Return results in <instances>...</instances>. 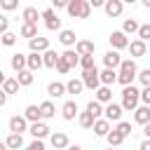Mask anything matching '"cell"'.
<instances>
[{"label": "cell", "instance_id": "6da1fadb", "mask_svg": "<svg viewBox=\"0 0 150 150\" xmlns=\"http://www.w3.org/2000/svg\"><path fill=\"white\" fill-rule=\"evenodd\" d=\"M66 12H68V16H73V19H89V14H91V2H89V0H70L68 7H66Z\"/></svg>", "mask_w": 150, "mask_h": 150}, {"label": "cell", "instance_id": "7a4b0ae2", "mask_svg": "<svg viewBox=\"0 0 150 150\" xmlns=\"http://www.w3.org/2000/svg\"><path fill=\"white\" fill-rule=\"evenodd\" d=\"M138 101H141V91H138L134 84H127V87L122 89V108L129 110V112H134V110L138 108Z\"/></svg>", "mask_w": 150, "mask_h": 150}, {"label": "cell", "instance_id": "3957f363", "mask_svg": "<svg viewBox=\"0 0 150 150\" xmlns=\"http://www.w3.org/2000/svg\"><path fill=\"white\" fill-rule=\"evenodd\" d=\"M82 80H84V87L87 89H91V91H96L103 82H101V73L96 70V68H87L84 73H82Z\"/></svg>", "mask_w": 150, "mask_h": 150}, {"label": "cell", "instance_id": "277c9868", "mask_svg": "<svg viewBox=\"0 0 150 150\" xmlns=\"http://www.w3.org/2000/svg\"><path fill=\"white\" fill-rule=\"evenodd\" d=\"M42 19H45V26H47L49 30H61V19H59V14L54 12V7L45 9V12H42Z\"/></svg>", "mask_w": 150, "mask_h": 150}, {"label": "cell", "instance_id": "5b68a950", "mask_svg": "<svg viewBox=\"0 0 150 150\" xmlns=\"http://www.w3.org/2000/svg\"><path fill=\"white\" fill-rule=\"evenodd\" d=\"M108 40H110V47H115V49H127L129 47V38H127L124 30H112L108 35Z\"/></svg>", "mask_w": 150, "mask_h": 150}, {"label": "cell", "instance_id": "8992f818", "mask_svg": "<svg viewBox=\"0 0 150 150\" xmlns=\"http://www.w3.org/2000/svg\"><path fill=\"white\" fill-rule=\"evenodd\" d=\"M103 9H105V14H108L110 19H117V16H122V12H124V0H105Z\"/></svg>", "mask_w": 150, "mask_h": 150}, {"label": "cell", "instance_id": "52a82bcc", "mask_svg": "<svg viewBox=\"0 0 150 150\" xmlns=\"http://www.w3.org/2000/svg\"><path fill=\"white\" fill-rule=\"evenodd\" d=\"M122 110H124L122 103H112V101H110V103H105V112H103V117H108L110 122H120V120H122Z\"/></svg>", "mask_w": 150, "mask_h": 150}, {"label": "cell", "instance_id": "ba28073f", "mask_svg": "<svg viewBox=\"0 0 150 150\" xmlns=\"http://www.w3.org/2000/svg\"><path fill=\"white\" fill-rule=\"evenodd\" d=\"M30 127H28V117L26 115H14V117H9V131H19V134H23V131H28Z\"/></svg>", "mask_w": 150, "mask_h": 150}, {"label": "cell", "instance_id": "9c48e42d", "mask_svg": "<svg viewBox=\"0 0 150 150\" xmlns=\"http://www.w3.org/2000/svg\"><path fill=\"white\" fill-rule=\"evenodd\" d=\"M120 63H122V56H120V49H110V52H105L103 54V66H108V68H120Z\"/></svg>", "mask_w": 150, "mask_h": 150}, {"label": "cell", "instance_id": "30bf717a", "mask_svg": "<svg viewBox=\"0 0 150 150\" xmlns=\"http://www.w3.org/2000/svg\"><path fill=\"white\" fill-rule=\"evenodd\" d=\"M30 136L33 138H45V136H49V127L42 122V120H38V122H30Z\"/></svg>", "mask_w": 150, "mask_h": 150}, {"label": "cell", "instance_id": "8fae6325", "mask_svg": "<svg viewBox=\"0 0 150 150\" xmlns=\"http://www.w3.org/2000/svg\"><path fill=\"white\" fill-rule=\"evenodd\" d=\"M49 143H52V148H56V150H63V148L70 145V141H68V136H66L63 131H54V134L49 136Z\"/></svg>", "mask_w": 150, "mask_h": 150}, {"label": "cell", "instance_id": "7c38bea8", "mask_svg": "<svg viewBox=\"0 0 150 150\" xmlns=\"http://www.w3.org/2000/svg\"><path fill=\"white\" fill-rule=\"evenodd\" d=\"M28 47H30V52H47L49 49V40L42 38V35H35V38L28 40Z\"/></svg>", "mask_w": 150, "mask_h": 150}, {"label": "cell", "instance_id": "4fadbf2b", "mask_svg": "<svg viewBox=\"0 0 150 150\" xmlns=\"http://www.w3.org/2000/svg\"><path fill=\"white\" fill-rule=\"evenodd\" d=\"M127 49H129V54L134 59H141V56H145V40H141V38L138 40H131Z\"/></svg>", "mask_w": 150, "mask_h": 150}, {"label": "cell", "instance_id": "5bb4252c", "mask_svg": "<svg viewBox=\"0 0 150 150\" xmlns=\"http://www.w3.org/2000/svg\"><path fill=\"white\" fill-rule=\"evenodd\" d=\"M134 122H138V124H148L150 122V105L148 103H143V105H138L134 110Z\"/></svg>", "mask_w": 150, "mask_h": 150}, {"label": "cell", "instance_id": "9a60e30c", "mask_svg": "<svg viewBox=\"0 0 150 150\" xmlns=\"http://www.w3.org/2000/svg\"><path fill=\"white\" fill-rule=\"evenodd\" d=\"M61 115H63V120H75L77 115H80V110H77V103L75 101H66L63 103V108H61Z\"/></svg>", "mask_w": 150, "mask_h": 150}, {"label": "cell", "instance_id": "2e32d148", "mask_svg": "<svg viewBox=\"0 0 150 150\" xmlns=\"http://www.w3.org/2000/svg\"><path fill=\"white\" fill-rule=\"evenodd\" d=\"M108 131H110V120H108V117H98V120L94 122V134L101 136V138H105Z\"/></svg>", "mask_w": 150, "mask_h": 150}, {"label": "cell", "instance_id": "e0dca14e", "mask_svg": "<svg viewBox=\"0 0 150 150\" xmlns=\"http://www.w3.org/2000/svg\"><path fill=\"white\" fill-rule=\"evenodd\" d=\"M5 145H7L9 150H19V148H23V136H21L19 131H12V134L5 138Z\"/></svg>", "mask_w": 150, "mask_h": 150}, {"label": "cell", "instance_id": "ac0fdd59", "mask_svg": "<svg viewBox=\"0 0 150 150\" xmlns=\"http://www.w3.org/2000/svg\"><path fill=\"white\" fill-rule=\"evenodd\" d=\"M42 66H45L42 52H30V54H28V68H30V70H40Z\"/></svg>", "mask_w": 150, "mask_h": 150}, {"label": "cell", "instance_id": "d6986e66", "mask_svg": "<svg viewBox=\"0 0 150 150\" xmlns=\"http://www.w3.org/2000/svg\"><path fill=\"white\" fill-rule=\"evenodd\" d=\"M47 94H49L52 98H59V96L68 94V87H66L63 82H49V87H47Z\"/></svg>", "mask_w": 150, "mask_h": 150}, {"label": "cell", "instance_id": "ffe728a7", "mask_svg": "<svg viewBox=\"0 0 150 150\" xmlns=\"http://www.w3.org/2000/svg\"><path fill=\"white\" fill-rule=\"evenodd\" d=\"M124 134L120 131V129H112V131H108V136H105V141H108V145L110 148H117V145H122L124 143Z\"/></svg>", "mask_w": 150, "mask_h": 150}, {"label": "cell", "instance_id": "44dd1931", "mask_svg": "<svg viewBox=\"0 0 150 150\" xmlns=\"http://www.w3.org/2000/svg\"><path fill=\"white\" fill-rule=\"evenodd\" d=\"M19 35H21V38H28V40H30V38H35V35H38V23L23 21V23H21V28H19Z\"/></svg>", "mask_w": 150, "mask_h": 150}, {"label": "cell", "instance_id": "7402d4cb", "mask_svg": "<svg viewBox=\"0 0 150 150\" xmlns=\"http://www.w3.org/2000/svg\"><path fill=\"white\" fill-rule=\"evenodd\" d=\"M96 101H101V103H110V101H112V89H110V84H101V87L96 89Z\"/></svg>", "mask_w": 150, "mask_h": 150}, {"label": "cell", "instance_id": "603a6c76", "mask_svg": "<svg viewBox=\"0 0 150 150\" xmlns=\"http://www.w3.org/2000/svg\"><path fill=\"white\" fill-rule=\"evenodd\" d=\"M77 122H80V127H82V129H94L96 117H94V115L84 108V112H80V115H77Z\"/></svg>", "mask_w": 150, "mask_h": 150}, {"label": "cell", "instance_id": "cb8c5ba5", "mask_svg": "<svg viewBox=\"0 0 150 150\" xmlns=\"http://www.w3.org/2000/svg\"><path fill=\"white\" fill-rule=\"evenodd\" d=\"M59 42H61V45H66V47H73V45L77 42V38H75V33H73V30L63 28V30H59Z\"/></svg>", "mask_w": 150, "mask_h": 150}, {"label": "cell", "instance_id": "d4e9b609", "mask_svg": "<svg viewBox=\"0 0 150 150\" xmlns=\"http://www.w3.org/2000/svg\"><path fill=\"white\" fill-rule=\"evenodd\" d=\"M66 87H68V94H73V96H77V94H82V89H84V80L80 77V80H75V77H70L68 82H66Z\"/></svg>", "mask_w": 150, "mask_h": 150}, {"label": "cell", "instance_id": "484cf974", "mask_svg": "<svg viewBox=\"0 0 150 150\" xmlns=\"http://www.w3.org/2000/svg\"><path fill=\"white\" fill-rule=\"evenodd\" d=\"M21 19L23 21H30V23H38V19H42V12H38L35 7H26L21 12Z\"/></svg>", "mask_w": 150, "mask_h": 150}, {"label": "cell", "instance_id": "4316f807", "mask_svg": "<svg viewBox=\"0 0 150 150\" xmlns=\"http://www.w3.org/2000/svg\"><path fill=\"white\" fill-rule=\"evenodd\" d=\"M12 68L19 73V70H23V68H28V54H14L12 56Z\"/></svg>", "mask_w": 150, "mask_h": 150}, {"label": "cell", "instance_id": "83f0119b", "mask_svg": "<svg viewBox=\"0 0 150 150\" xmlns=\"http://www.w3.org/2000/svg\"><path fill=\"white\" fill-rule=\"evenodd\" d=\"M101 82H103V84H115V82H117V70L105 66V68L101 70Z\"/></svg>", "mask_w": 150, "mask_h": 150}, {"label": "cell", "instance_id": "f1b7e54d", "mask_svg": "<svg viewBox=\"0 0 150 150\" xmlns=\"http://www.w3.org/2000/svg\"><path fill=\"white\" fill-rule=\"evenodd\" d=\"M33 73H35V70H30V68H23V70H19L16 80L21 82V87H30V84H33V80H35V77H33Z\"/></svg>", "mask_w": 150, "mask_h": 150}, {"label": "cell", "instance_id": "f546056e", "mask_svg": "<svg viewBox=\"0 0 150 150\" xmlns=\"http://www.w3.org/2000/svg\"><path fill=\"white\" fill-rule=\"evenodd\" d=\"M75 49H77L80 56H82V54H94V42H91V40H77V42H75Z\"/></svg>", "mask_w": 150, "mask_h": 150}, {"label": "cell", "instance_id": "4dcf8cb0", "mask_svg": "<svg viewBox=\"0 0 150 150\" xmlns=\"http://www.w3.org/2000/svg\"><path fill=\"white\" fill-rule=\"evenodd\" d=\"M42 56H45V66H47V68H56V63H59V59H61V54H56L54 49L42 52Z\"/></svg>", "mask_w": 150, "mask_h": 150}, {"label": "cell", "instance_id": "1f68e13d", "mask_svg": "<svg viewBox=\"0 0 150 150\" xmlns=\"http://www.w3.org/2000/svg\"><path fill=\"white\" fill-rule=\"evenodd\" d=\"M19 87H21V82L16 77H5V82H2V91H7V94H16Z\"/></svg>", "mask_w": 150, "mask_h": 150}, {"label": "cell", "instance_id": "d6a6232c", "mask_svg": "<svg viewBox=\"0 0 150 150\" xmlns=\"http://www.w3.org/2000/svg\"><path fill=\"white\" fill-rule=\"evenodd\" d=\"M23 115L28 117V122H38V120H42V110H40V105H26Z\"/></svg>", "mask_w": 150, "mask_h": 150}, {"label": "cell", "instance_id": "836d02e7", "mask_svg": "<svg viewBox=\"0 0 150 150\" xmlns=\"http://www.w3.org/2000/svg\"><path fill=\"white\" fill-rule=\"evenodd\" d=\"M138 77V73H124V70H117V82L122 84V87H127V84H134V80Z\"/></svg>", "mask_w": 150, "mask_h": 150}, {"label": "cell", "instance_id": "e575fe53", "mask_svg": "<svg viewBox=\"0 0 150 150\" xmlns=\"http://www.w3.org/2000/svg\"><path fill=\"white\" fill-rule=\"evenodd\" d=\"M40 110H42V120H52V117L56 115V108H54L52 101H42V103H40Z\"/></svg>", "mask_w": 150, "mask_h": 150}, {"label": "cell", "instance_id": "d590c367", "mask_svg": "<svg viewBox=\"0 0 150 150\" xmlns=\"http://www.w3.org/2000/svg\"><path fill=\"white\" fill-rule=\"evenodd\" d=\"M87 110H89V112H91V115H94L96 120H98V117H101V115L105 112V108H103V103H101V101H96V98L87 103Z\"/></svg>", "mask_w": 150, "mask_h": 150}, {"label": "cell", "instance_id": "8d00e7d4", "mask_svg": "<svg viewBox=\"0 0 150 150\" xmlns=\"http://www.w3.org/2000/svg\"><path fill=\"white\" fill-rule=\"evenodd\" d=\"M138 28H141V23H138L136 19H124V23H122V30H124L127 35H134V33H138Z\"/></svg>", "mask_w": 150, "mask_h": 150}, {"label": "cell", "instance_id": "74e56055", "mask_svg": "<svg viewBox=\"0 0 150 150\" xmlns=\"http://www.w3.org/2000/svg\"><path fill=\"white\" fill-rule=\"evenodd\" d=\"M61 56H63V59H66L73 68H75V66H80V54H77V49H66Z\"/></svg>", "mask_w": 150, "mask_h": 150}, {"label": "cell", "instance_id": "f35d334b", "mask_svg": "<svg viewBox=\"0 0 150 150\" xmlns=\"http://www.w3.org/2000/svg\"><path fill=\"white\" fill-rule=\"evenodd\" d=\"M80 68H82V70H87V68H96V63H94V54H82V56H80Z\"/></svg>", "mask_w": 150, "mask_h": 150}, {"label": "cell", "instance_id": "ab89813d", "mask_svg": "<svg viewBox=\"0 0 150 150\" xmlns=\"http://www.w3.org/2000/svg\"><path fill=\"white\" fill-rule=\"evenodd\" d=\"M120 70H124V73H138V68H136V61H134V59H122Z\"/></svg>", "mask_w": 150, "mask_h": 150}, {"label": "cell", "instance_id": "60d3db41", "mask_svg": "<svg viewBox=\"0 0 150 150\" xmlns=\"http://www.w3.org/2000/svg\"><path fill=\"white\" fill-rule=\"evenodd\" d=\"M16 38H19V35H14V33L7 30V33H2V45H5V47H14V45H16Z\"/></svg>", "mask_w": 150, "mask_h": 150}, {"label": "cell", "instance_id": "b9f144b4", "mask_svg": "<svg viewBox=\"0 0 150 150\" xmlns=\"http://www.w3.org/2000/svg\"><path fill=\"white\" fill-rule=\"evenodd\" d=\"M0 7H2L5 12H14V9L19 7V0H0Z\"/></svg>", "mask_w": 150, "mask_h": 150}, {"label": "cell", "instance_id": "7bdbcfd3", "mask_svg": "<svg viewBox=\"0 0 150 150\" xmlns=\"http://www.w3.org/2000/svg\"><path fill=\"white\" fill-rule=\"evenodd\" d=\"M70 68H73V66H70V63H68V61H66V59L61 56V59H59V63H56V70H59L61 75H66V73H68Z\"/></svg>", "mask_w": 150, "mask_h": 150}, {"label": "cell", "instance_id": "ee69618b", "mask_svg": "<svg viewBox=\"0 0 150 150\" xmlns=\"http://www.w3.org/2000/svg\"><path fill=\"white\" fill-rule=\"evenodd\" d=\"M138 38L141 40H150V23H141V28H138Z\"/></svg>", "mask_w": 150, "mask_h": 150}, {"label": "cell", "instance_id": "f6af8a7d", "mask_svg": "<svg viewBox=\"0 0 150 150\" xmlns=\"http://www.w3.org/2000/svg\"><path fill=\"white\" fill-rule=\"evenodd\" d=\"M115 129H120V131H122L124 136H129V134H131V124H129V122H124V120H120Z\"/></svg>", "mask_w": 150, "mask_h": 150}, {"label": "cell", "instance_id": "bcb514c9", "mask_svg": "<svg viewBox=\"0 0 150 150\" xmlns=\"http://www.w3.org/2000/svg\"><path fill=\"white\" fill-rule=\"evenodd\" d=\"M138 80H141V84H143V87H148V84H150V68L141 70V73H138Z\"/></svg>", "mask_w": 150, "mask_h": 150}, {"label": "cell", "instance_id": "7dc6e473", "mask_svg": "<svg viewBox=\"0 0 150 150\" xmlns=\"http://www.w3.org/2000/svg\"><path fill=\"white\" fill-rule=\"evenodd\" d=\"M28 150H45V143H42V138H35V141L28 145Z\"/></svg>", "mask_w": 150, "mask_h": 150}, {"label": "cell", "instance_id": "c3c4849f", "mask_svg": "<svg viewBox=\"0 0 150 150\" xmlns=\"http://www.w3.org/2000/svg\"><path fill=\"white\" fill-rule=\"evenodd\" d=\"M141 101L150 105V84H148V87H143V91H141Z\"/></svg>", "mask_w": 150, "mask_h": 150}, {"label": "cell", "instance_id": "681fc988", "mask_svg": "<svg viewBox=\"0 0 150 150\" xmlns=\"http://www.w3.org/2000/svg\"><path fill=\"white\" fill-rule=\"evenodd\" d=\"M68 2H70V0H52V5H54L56 9H66V7H68Z\"/></svg>", "mask_w": 150, "mask_h": 150}, {"label": "cell", "instance_id": "f907efd6", "mask_svg": "<svg viewBox=\"0 0 150 150\" xmlns=\"http://www.w3.org/2000/svg\"><path fill=\"white\" fill-rule=\"evenodd\" d=\"M7 28H9V19L2 16V19H0V33H7Z\"/></svg>", "mask_w": 150, "mask_h": 150}, {"label": "cell", "instance_id": "816d5d0a", "mask_svg": "<svg viewBox=\"0 0 150 150\" xmlns=\"http://www.w3.org/2000/svg\"><path fill=\"white\" fill-rule=\"evenodd\" d=\"M89 2H91V7H94V9H96V7H103V5H105V0H89Z\"/></svg>", "mask_w": 150, "mask_h": 150}, {"label": "cell", "instance_id": "f5cc1de1", "mask_svg": "<svg viewBox=\"0 0 150 150\" xmlns=\"http://www.w3.org/2000/svg\"><path fill=\"white\" fill-rule=\"evenodd\" d=\"M141 150H150V138H148V136H145V141L141 143Z\"/></svg>", "mask_w": 150, "mask_h": 150}, {"label": "cell", "instance_id": "db71d44e", "mask_svg": "<svg viewBox=\"0 0 150 150\" xmlns=\"http://www.w3.org/2000/svg\"><path fill=\"white\" fill-rule=\"evenodd\" d=\"M143 134L150 138V122H148V124H143Z\"/></svg>", "mask_w": 150, "mask_h": 150}, {"label": "cell", "instance_id": "11a10c76", "mask_svg": "<svg viewBox=\"0 0 150 150\" xmlns=\"http://www.w3.org/2000/svg\"><path fill=\"white\" fill-rule=\"evenodd\" d=\"M141 2H143V5H145V7L150 9V0H141Z\"/></svg>", "mask_w": 150, "mask_h": 150}, {"label": "cell", "instance_id": "9f6ffc18", "mask_svg": "<svg viewBox=\"0 0 150 150\" xmlns=\"http://www.w3.org/2000/svg\"><path fill=\"white\" fill-rule=\"evenodd\" d=\"M134 2H136V0H124V5H134Z\"/></svg>", "mask_w": 150, "mask_h": 150}]
</instances>
